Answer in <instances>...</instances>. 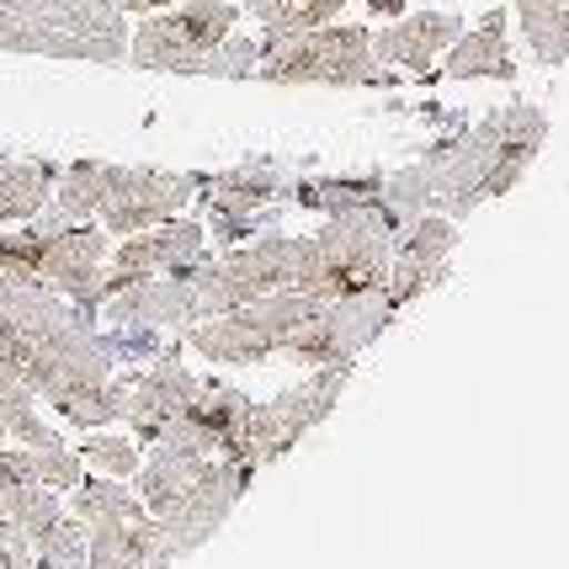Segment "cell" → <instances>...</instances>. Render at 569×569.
<instances>
[{
  "instance_id": "obj_1",
  "label": "cell",
  "mask_w": 569,
  "mask_h": 569,
  "mask_svg": "<svg viewBox=\"0 0 569 569\" xmlns=\"http://www.w3.org/2000/svg\"><path fill=\"white\" fill-rule=\"evenodd\" d=\"M0 362L74 431L123 421L118 347L97 315L0 267Z\"/></svg>"
},
{
  "instance_id": "obj_2",
  "label": "cell",
  "mask_w": 569,
  "mask_h": 569,
  "mask_svg": "<svg viewBox=\"0 0 569 569\" xmlns=\"http://www.w3.org/2000/svg\"><path fill=\"white\" fill-rule=\"evenodd\" d=\"M548 139V118L532 101H517L506 112H490L479 128H469L458 144L437 149L416 171H399L383 181V198L399 213H421V208H447V213H469L479 202L506 198L517 187L527 166L538 160Z\"/></svg>"
},
{
  "instance_id": "obj_3",
  "label": "cell",
  "mask_w": 569,
  "mask_h": 569,
  "mask_svg": "<svg viewBox=\"0 0 569 569\" xmlns=\"http://www.w3.org/2000/svg\"><path fill=\"white\" fill-rule=\"evenodd\" d=\"M133 479H139V500L149 506V517L171 538L176 559H187L192 548H202L229 521L234 500L250 490L256 473L229 463V458H213V452H187V447L154 442Z\"/></svg>"
},
{
  "instance_id": "obj_4",
  "label": "cell",
  "mask_w": 569,
  "mask_h": 569,
  "mask_svg": "<svg viewBox=\"0 0 569 569\" xmlns=\"http://www.w3.org/2000/svg\"><path fill=\"white\" fill-rule=\"evenodd\" d=\"M198 198V176L154 171V166H107V160H74L59 171L49 208L59 219H97L107 234H139L149 223L176 219Z\"/></svg>"
},
{
  "instance_id": "obj_5",
  "label": "cell",
  "mask_w": 569,
  "mask_h": 569,
  "mask_svg": "<svg viewBox=\"0 0 569 569\" xmlns=\"http://www.w3.org/2000/svg\"><path fill=\"white\" fill-rule=\"evenodd\" d=\"M240 6L229 0H187L149 11L139 32L128 38V64L166 74H219V80H246L256 74L261 49L234 32Z\"/></svg>"
},
{
  "instance_id": "obj_6",
  "label": "cell",
  "mask_w": 569,
  "mask_h": 569,
  "mask_svg": "<svg viewBox=\"0 0 569 569\" xmlns=\"http://www.w3.org/2000/svg\"><path fill=\"white\" fill-rule=\"evenodd\" d=\"M107 229L101 223H74L59 219L53 208H43L38 219H27L22 229L0 234V267L27 277L49 293L80 303L86 315L101 309V272H107Z\"/></svg>"
},
{
  "instance_id": "obj_7",
  "label": "cell",
  "mask_w": 569,
  "mask_h": 569,
  "mask_svg": "<svg viewBox=\"0 0 569 569\" xmlns=\"http://www.w3.org/2000/svg\"><path fill=\"white\" fill-rule=\"evenodd\" d=\"M70 511L86 527V569H171L176 548L160 532V521L149 517V506L128 479L107 473H80L70 490Z\"/></svg>"
},
{
  "instance_id": "obj_8",
  "label": "cell",
  "mask_w": 569,
  "mask_h": 569,
  "mask_svg": "<svg viewBox=\"0 0 569 569\" xmlns=\"http://www.w3.org/2000/svg\"><path fill=\"white\" fill-rule=\"evenodd\" d=\"M347 378H351V368H315V378L293 383L288 395L250 399L223 458L240 463V469H250V473H261L267 463H277L282 452H293V447L336 410V399L347 395Z\"/></svg>"
},
{
  "instance_id": "obj_9",
  "label": "cell",
  "mask_w": 569,
  "mask_h": 569,
  "mask_svg": "<svg viewBox=\"0 0 569 569\" xmlns=\"http://www.w3.org/2000/svg\"><path fill=\"white\" fill-rule=\"evenodd\" d=\"M256 74L272 86H395V74L378 64L368 27H309L293 38H277L261 49Z\"/></svg>"
},
{
  "instance_id": "obj_10",
  "label": "cell",
  "mask_w": 569,
  "mask_h": 569,
  "mask_svg": "<svg viewBox=\"0 0 569 569\" xmlns=\"http://www.w3.org/2000/svg\"><path fill=\"white\" fill-rule=\"evenodd\" d=\"M298 267H303V234H256L250 246H229L213 261L192 267V293H198V320L229 315L240 303L272 293H293Z\"/></svg>"
},
{
  "instance_id": "obj_11",
  "label": "cell",
  "mask_w": 569,
  "mask_h": 569,
  "mask_svg": "<svg viewBox=\"0 0 569 569\" xmlns=\"http://www.w3.org/2000/svg\"><path fill=\"white\" fill-rule=\"evenodd\" d=\"M0 11L59 38L64 59H91V64L128 59L123 17L112 6H101V0H0Z\"/></svg>"
},
{
  "instance_id": "obj_12",
  "label": "cell",
  "mask_w": 569,
  "mask_h": 569,
  "mask_svg": "<svg viewBox=\"0 0 569 569\" xmlns=\"http://www.w3.org/2000/svg\"><path fill=\"white\" fill-rule=\"evenodd\" d=\"M208 261V223L198 219H166L149 223L139 234H123V246L107 250V272H101V298L118 293V288H133V282H149V277H176L192 272Z\"/></svg>"
},
{
  "instance_id": "obj_13",
  "label": "cell",
  "mask_w": 569,
  "mask_h": 569,
  "mask_svg": "<svg viewBox=\"0 0 569 569\" xmlns=\"http://www.w3.org/2000/svg\"><path fill=\"white\" fill-rule=\"evenodd\" d=\"M288 192V181L277 166H234L223 176H198V198L208 208V229H213V246L229 250L250 240L261 223L277 213V198Z\"/></svg>"
},
{
  "instance_id": "obj_14",
  "label": "cell",
  "mask_w": 569,
  "mask_h": 569,
  "mask_svg": "<svg viewBox=\"0 0 569 569\" xmlns=\"http://www.w3.org/2000/svg\"><path fill=\"white\" fill-rule=\"evenodd\" d=\"M198 395V372H187L181 362V341L160 347L154 357H144L139 368L123 378V421L128 437L139 447H154L171 421L187 410V399Z\"/></svg>"
},
{
  "instance_id": "obj_15",
  "label": "cell",
  "mask_w": 569,
  "mask_h": 569,
  "mask_svg": "<svg viewBox=\"0 0 569 569\" xmlns=\"http://www.w3.org/2000/svg\"><path fill=\"white\" fill-rule=\"evenodd\" d=\"M463 22L458 17H442V11H416V17H399L383 32H372V53L383 64H399V70L426 74L437 59H442L452 43H458Z\"/></svg>"
},
{
  "instance_id": "obj_16",
  "label": "cell",
  "mask_w": 569,
  "mask_h": 569,
  "mask_svg": "<svg viewBox=\"0 0 569 569\" xmlns=\"http://www.w3.org/2000/svg\"><path fill=\"white\" fill-rule=\"evenodd\" d=\"M442 70L452 80H511L517 64H511V49H506V11H490L473 32H458Z\"/></svg>"
},
{
  "instance_id": "obj_17",
  "label": "cell",
  "mask_w": 569,
  "mask_h": 569,
  "mask_svg": "<svg viewBox=\"0 0 569 569\" xmlns=\"http://www.w3.org/2000/svg\"><path fill=\"white\" fill-rule=\"evenodd\" d=\"M53 171L49 160H0V223H27L38 219L53 198Z\"/></svg>"
},
{
  "instance_id": "obj_18",
  "label": "cell",
  "mask_w": 569,
  "mask_h": 569,
  "mask_svg": "<svg viewBox=\"0 0 569 569\" xmlns=\"http://www.w3.org/2000/svg\"><path fill=\"white\" fill-rule=\"evenodd\" d=\"M0 437H11L22 447H64V437L38 416V395L6 362H0Z\"/></svg>"
},
{
  "instance_id": "obj_19",
  "label": "cell",
  "mask_w": 569,
  "mask_h": 569,
  "mask_svg": "<svg viewBox=\"0 0 569 569\" xmlns=\"http://www.w3.org/2000/svg\"><path fill=\"white\" fill-rule=\"evenodd\" d=\"M347 0H246V11L261 22V43L267 49L277 38H293V32H309V27H325L341 17Z\"/></svg>"
},
{
  "instance_id": "obj_20",
  "label": "cell",
  "mask_w": 569,
  "mask_h": 569,
  "mask_svg": "<svg viewBox=\"0 0 569 569\" xmlns=\"http://www.w3.org/2000/svg\"><path fill=\"white\" fill-rule=\"evenodd\" d=\"M521 32L543 64H565L569 59V0H517Z\"/></svg>"
},
{
  "instance_id": "obj_21",
  "label": "cell",
  "mask_w": 569,
  "mask_h": 569,
  "mask_svg": "<svg viewBox=\"0 0 569 569\" xmlns=\"http://www.w3.org/2000/svg\"><path fill=\"white\" fill-rule=\"evenodd\" d=\"M74 458L86 463V469L107 473V479H133L139 463H144V447L133 442V437H118V431H86L80 447H74Z\"/></svg>"
},
{
  "instance_id": "obj_22",
  "label": "cell",
  "mask_w": 569,
  "mask_h": 569,
  "mask_svg": "<svg viewBox=\"0 0 569 569\" xmlns=\"http://www.w3.org/2000/svg\"><path fill=\"white\" fill-rule=\"evenodd\" d=\"M0 569H38V559H32V543H27V532L11 517L0 521Z\"/></svg>"
},
{
  "instance_id": "obj_23",
  "label": "cell",
  "mask_w": 569,
  "mask_h": 569,
  "mask_svg": "<svg viewBox=\"0 0 569 569\" xmlns=\"http://www.w3.org/2000/svg\"><path fill=\"white\" fill-rule=\"evenodd\" d=\"M101 6H112L118 17H149V11H166L176 0H101Z\"/></svg>"
},
{
  "instance_id": "obj_24",
  "label": "cell",
  "mask_w": 569,
  "mask_h": 569,
  "mask_svg": "<svg viewBox=\"0 0 569 569\" xmlns=\"http://www.w3.org/2000/svg\"><path fill=\"white\" fill-rule=\"evenodd\" d=\"M372 11H399V0H372Z\"/></svg>"
},
{
  "instance_id": "obj_25",
  "label": "cell",
  "mask_w": 569,
  "mask_h": 569,
  "mask_svg": "<svg viewBox=\"0 0 569 569\" xmlns=\"http://www.w3.org/2000/svg\"><path fill=\"white\" fill-rule=\"evenodd\" d=\"M0 160H6V149H0Z\"/></svg>"
}]
</instances>
